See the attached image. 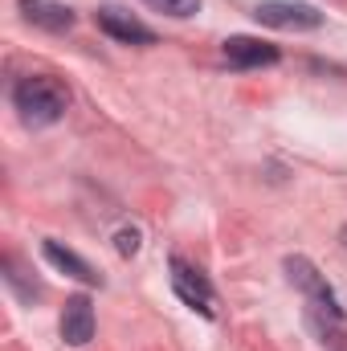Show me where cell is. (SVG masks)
I'll return each mask as SVG.
<instances>
[{"mask_svg": "<svg viewBox=\"0 0 347 351\" xmlns=\"http://www.w3.org/2000/svg\"><path fill=\"white\" fill-rule=\"evenodd\" d=\"M45 258H49V262L58 265V269H66L70 278L86 282V286H94V282H98V274L90 269V262H82V258H78L74 250H66L62 241H45Z\"/></svg>", "mask_w": 347, "mask_h": 351, "instance_id": "cell-9", "label": "cell"}, {"mask_svg": "<svg viewBox=\"0 0 347 351\" xmlns=\"http://www.w3.org/2000/svg\"><path fill=\"white\" fill-rule=\"evenodd\" d=\"M225 62L237 66V70L274 66V62H278V49H274L270 41H258V37H229V41H225Z\"/></svg>", "mask_w": 347, "mask_h": 351, "instance_id": "cell-7", "label": "cell"}, {"mask_svg": "<svg viewBox=\"0 0 347 351\" xmlns=\"http://www.w3.org/2000/svg\"><path fill=\"white\" fill-rule=\"evenodd\" d=\"M62 339L70 348H86L94 339V306H90V298L78 294V298L66 302V311H62Z\"/></svg>", "mask_w": 347, "mask_h": 351, "instance_id": "cell-6", "label": "cell"}, {"mask_svg": "<svg viewBox=\"0 0 347 351\" xmlns=\"http://www.w3.org/2000/svg\"><path fill=\"white\" fill-rule=\"evenodd\" d=\"M172 290L180 294V302H188L192 311H200V315H213V302H217V294H213L208 278H204L196 265H188L184 258H172Z\"/></svg>", "mask_w": 347, "mask_h": 351, "instance_id": "cell-4", "label": "cell"}, {"mask_svg": "<svg viewBox=\"0 0 347 351\" xmlns=\"http://www.w3.org/2000/svg\"><path fill=\"white\" fill-rule=\"evenodd\" d=\"M12 106L21 110V119H25L29 127H49V123H58V119L66 114L70 94H66V86H62L58 78L33 74V78L16 82V90H12Z\"/></svg>", "mask_w": 347, "mask_h": 351, "instance_id": "cell-1", "label": "cell"}, {"mask_svg": "<svg viewBox=\"0 0 347 351\" xmlns=\"http://www.w3.org/2000/svg\"><path fill=\"white\" fill-rule=\"evenodd\" d=\"M115 250H119L123 258H127V254H135V250H139V233H135V229H119V237H115Z\"/></svg>", "mask_w": 347, "mask_h": 351, "instance_id": "cell-11", "label": "cell"}, {"mask_svg": "<svg viewBox=\"0 0 347 351\" xmlns=\"http://www.w3.org/2000/svg\"><path fill=\"white\" fill-rule=\"evenodd\" d=\"M21 12H25L29 25L49 29V33H66L74 25V8L58 4V0H21Z\"/></svg>", "mask_w": 347, "mask_h": 351, "instance_id": "cell-8", "label": "cell"}, {"mask_svg": "<svg viewBox=\"0 0 347 351\" xmlns=\"http://www.w3.org/2000/svg\"><path fill=\"white\" fill-rule=\"evenodd\" d=\"M94 21H98V29H102L106 37H115V41H123V45H152V41H156V33H152L143 21H135L131 12H123V8H115V4L98 8Z\"/></svg>", "mask_w": 347, "mask_h": 351, "instance_id": "cell-5", "label": "cell"}, {"mask_svg": "<svg viewBox=\"0 0 347 351\" xmlns=\"http://www.w3.org/2000/svg\"><path fill=\"white\" fill-rule=\"evenodd\" d=\"M286 274H290V282L307 294V306H311V319H315V327L323 331V335H331L335 327H344V311H339V298H335V290L327 286V278L315 269V265L307 262V258H286Z\"/></svg>", "mask_w": 347, "mask_h": 351, "instance_id": "cell-2", "label": "cell"}, {"mask_svg": "<svg viewBox=\"0 0 347 351\" xmlns=\"http://www.w3.org/2000/svg\"><path fill=\"white\" fill-rule=\"evenodd\" d=\"M258 25L270 29H286V33H302V29H319L323 25V12L315 4H298V0H265L254 8Z\"/></svg>", "mask_w": 347, "mask_h": 351, "instance_id": "cell-3", "label": "cell"}, {"mask_svg": "<svg viewBox=\"0 0 347 351\" xmlns=\"http://www.w3.org/2000/svg\"><path fill=\"white\" fill-rule=\"evenodd\" d=\"M143 4H152L156 12H168V16H192L200 8V0H143Z\"/></svg>", "mask_w": 347, "mask_h": 351, "instance_id": "cell-10", "label": "cell"}]
</instances>
